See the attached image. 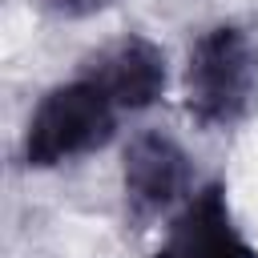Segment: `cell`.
I'll list each match as a JSON object with an SVG mask.
<instances>
[{"mask_svg":"<svg viewBox=\"0 0 258 258\" xmlns=\"http://www.w3.org/2000/svg\"><path fill=\"white\" fill-rule=\"evenodd\" d=\"M81 77H89L93 85H101V93L121 113H141V109H149V105L161 101L165 81H169V69H165L161 44H153L141 32H129V36L105 44L85 64Z\"/></svg>","mask_w":258,"mask_h":258,"instance_id":"4","label":"cell"},{"mask_svg":"<svg viewBox=\"0 0 258 258\" xmlns=\"http://www.w3.org/2000/svg\"><path fill=\"white\" fill-rule=\"evenodd\" d=\"M56 16H93L101 8H109L113 0H44Z\"/></svg>","mask_w":258,"mask_h":258,"instance_id":"6","label":"cell"},{"mask_svg":"<svg viewBox=\"0 0 258 258\" xmlns=\"http://www.w3.org/2000/svg\"><path fill=\"white\" fill-rule=\"evenodd\" d=\"M153 258H258V250L234 226L226 189L214 181L185 198Z\"/></svg>","mask_w":258,"mask_h":258,"instance_id":"5","label":"cell"},{"mask_svg":"<svg viewBox=\"0 0 258 258\" xmlns=\"http://www.w3.org/2000/svg\"><path fill=\"white\" fill-rule=\"evenodd\" d=\"M121 185H125V206L133 214V222H149L161 218L165 210H173L189 185H194V165L189 153L169 137V133H137L125 145V161H121Z\"/></svg>","mask_w":258,"mask_h":258,"instance_id":"3","label":"cell"},{"mask_svg":"<svg viewBox=\"0 0 258 258\" xmlns=\"http://www.w3.org/2000/svg\"><path fill=\"white\" fill-rule=\"evenodd\" d=\"M181 97H185V113L198 125H206V129L238 125L258 101L254 40L234 24H218V28L202 32L185 60Z\"/></svg>","mask_w":258,"mask_h":258,"instance_id":"1","label":"cell"},{"mask_svg":"<svg viewBox=\"0 0 258 258\" xmlns=\"http://www.w3.org/2000/svg\"><path fill=\"white\" fill-rule=\"evenodd\" d=\"M117 113L121 109L89 77L48 89L24 129V165L52 169L109 145V137L117 133Z\"/></svg>","mask_w":258,"mask_h":258,"instance_id":"2","label":"cell"}]
</instances>
